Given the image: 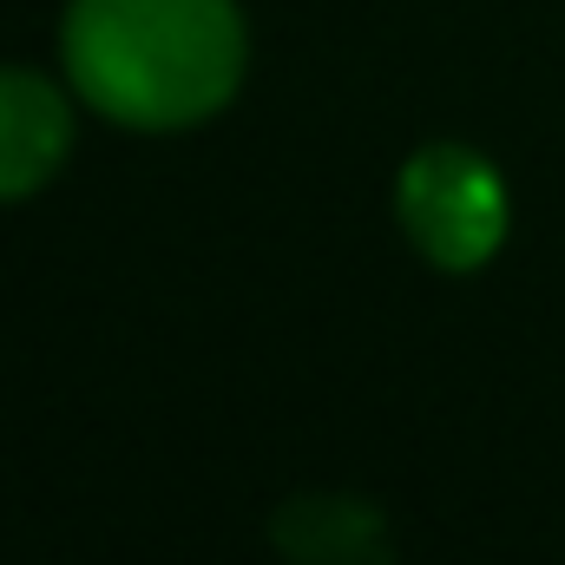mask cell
Segmentation results:
<instances>
[{
    "mask_svg": "<svg viewBox=\"0 0 565 565\" xmlns=\"http://www.w3.org/2000/svg\"><path fill=\"white\" fill-rule=\"evenodd\" d=\"M66 73L119 126L171 132L211 119L244 79L237 0H73Z\"/></svg>",
    "mask_w": 565,
    "mask_h": 565,
    "instance_id": "cell-1",
    "label": "cell"
},
{
    "mask_svg": "<svg viewBox=\"0 0 565 565\" xmlns=\"http://www.w3.org/2000/svg\"><path fill=\"white\" fill-rule=\"evenodd\" d=\"M402 224L440 270H480L507 244V184L467 145H427L402 171Z\"/></svg>",
    "mask_w": 565,
    "mask_h": 565,
    "instance_id": "cell-2",
    "label": "cell"
},
{
    "mask_svg": "<svg viewBox=\"0 0 565 565\" xmlns=\"http://www.w3.org/2000/svg\"><path fill=\"white\" fill-rule=\"evenodd\" d=\"M270 540L296 565H395L388 520L355 493H296L270 520Z\"/></svg>",
    "mask_w": 565,
    "mask_h": 565,
    "instance_id": "cell-3",
    "label": "cell"
},
{
    "mask_svg": "<svg viewBox=\"0 0 565 565\" xmlns=\"http://www.w3.org/2000/svg\"><path fill=\"white\" fill-rule=\"evenodd\" d=\"M73 145V113L53 79L0 66V198L40 191Z\"/></svg>",
    "mask_w": 565,
    "mask_h": 565,
    "instance_id": "cell-4",
    "label": "cell"
}]
</instances>
